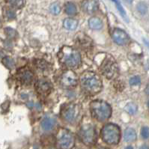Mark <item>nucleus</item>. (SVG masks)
<instances>
[{"label": "nucleus", "mask_w": 149, "mask_h": 149, "mask_svg": "<svg viewBox=\"0 0 149 149\" xmlns=\"http://www.w3.org/2000/svg\"><path fill=\"white\" fill-rule=\"evenodd\" d=\"M91 116L98 121H105L110 118L112 109L110 106L103 100H94L90 104Z\"/></svg>", "instance_id": "7ed1b4c3"}, {"label": "nucleus", "mask_w": 149, "mask_h": 149, "mask_svg": "<svg viewBox=\"0 0 149 149\" xmlns=\"http://www.w3.org/2000/svg\"><path fill=\"white\" fill-rule=\"evenodd\" d=\"M141 136H142V138L145 139H148L149 130L148 127H143L142 128V130H141Z\"/></svg>", "instance_id": "bb28decb"}, {"label": "nucleus", "mask_w": 149, "mask_h": 149, "mask_svg": "<svg viewBox=\"0 0 149 149\" xmlns=\"http://www.w3.org/2000/svg\"><path fill=\"white\" fill-rule=\"evenodd\" d=\"M79 82L78 76L72 70H67L61 74L59 83L61 87L65 88H72L77 86Z\"/></svg>", "instance_id": "6e6552de"}, {"label": "nucleus", "mask_w": 149, "mask_h": 149, "mask_svg": "<svg viewBox=\"0 0 149 149\" xmlns=\"http://www.w3.org/2000/svg\"><path fill=\"white\" fill-rule=\"evenodd\" d=\"M3 15L5 18L8 20L14 19L16 17V13L10 7H5L3 8Z\"/></svg>", "instance_id": "6ab92c4d"}, {"label": "nucleus", "mask_w": 149, "mask_h": 149, "mask_svg": "<svg viewBox=\"0 0 149 149\" xmlns=\"http://www.w3.org/2000/svg\"><path fill=\"white\" fill-rule=\"evenodd\" d=\"M79 114V107L76 104H69L61 110V116L69 123L74 122Z\"/></svg>", "instance_id": "1a4fd4ad"}, {"label": "nucleus", "mask_w": 149, "mask_h": 149, "mask_svg": "<svg viewBox=\"0 0 149 149\" xmlns=\"http://www.w3.org/2000/svg\"><path fill=\"white\" fill-rule=\"evenodd\" d=\"M64 27L68 30H75L77 28L78 21L77 19H72V18H68L64 20Z\"/></svg>", "instance_id": "f3484780"}, {"label": "nucleus", "mask_w": 149, "mask_h": 149, "mask_svg": "<svg viewBox=\"0 0 149 149\" xmlns=\"http://www.w3.org/2000/svg\"><path fill=\"white\" fill-rule=\"evenodd\" d=\"M75 144V139L70 130L61 128L56 136V146L58 149H72Z\"/></svg>", "instance_id": "39448f33"}, {"label": "nucleus", "mask_w": 149, "mask_h": 149, "mask_svg": "<svg viewBox=\"0 0 149 149\" xmlns=\"http://www.w3.org/2000/svg\"><path fill=\"white\" fill-rule=\"evenodd\" d=\"M129 83H130V86H137V85H139L141 83L140 77H138V76H134V77L130 78Z\"/></svg>", "instance_id": "393cba45"}, {"label": "nucleus", "mask_w": 149, "mask_h": 149, "mask_svg": "<svg viewBox=\"0 0 149 149\" xmlns=\"http://www.w3.org/2000/svg\"><path fill=\"white\" fill-rule=\"evenodd\" d=\"M125 109H126V111L128 112V113H129V114L134 115L136 112H137V107L134 104H132V103H130V104H129L127 105Z\"/></svg>", "instance_id": "5701e85b"}, {"label": "nucleus", "mask_w": 149, "mask_h": 149, "mask_svg": "<svg viewBox=\"0 0 149 149\" xmlns=\"http://www.w3.org/2000/svg\"><path fill=\"white\" fill-rule=\"evenodd\" d=\"M82 8L87 14H93L97 10V3L95 0H85L82 4Z\"/></svg>", "instance_id": "ddd939ff"}, {"label": "nucleus", "mask_w": 149, "mask_h": 149, "mask_svg": "<svg viewBox=\"0 0 149 149\" xmlns=\"http://www.w3.org/2000/svg\"><path fill=\"white\" fill-rule=\"evenodd\" d=\"M137 9L141 14H146L147 12V6L145 2H139L137 6Z\"/></svg>", "instance_id": "b1692460"}, {"label": "nucleus", "mask_w": 149, "mask_h": 149, "mask_svg": "<svg viewBox=\"0 0 149 149\" xmlns=\"http://www.w3.org/2000/svg\"><path fill=\"white\" fill-rule=\"evenodd\" d=\"M79 137L80 140L87 146L94 145L97 139L95 126L88 121L83 122L79 130Z\"/></svg>", "instance_id": "423d86ee"}, {"label": "nucleus", "mask_w": 149, "mask_h": 149, "mask_svg": "<svg viewBox=\"0 0 149 149\" xmlns=\"http://www.w3.org/2000/svg\"><path fill=\"white\" fill-rule=\"evenodd\" d=\"M60 63L69 69H76L81 65V56L79 51L69 46H64L58 53Z\"/></svg>", "instance_id": "f03ea898"}, {"label": "nucleus", "mask_w": 149, "mask_h": 149, "mask_svg": "<svg viewBox=\"0 0 149 149\" xmlns=\"http://www.w3.org/2000/svg\"><path fill=\"white\" fill-rule=\"evenodd\" d=\"M100 72L106 78L112 79L118 75V68L115 59L111 56H107L105 58L101 66H100Z\"/></svg>", "instance_id": "0eeeda50"}, {"label": "nucleus", "mask_w": 149, "mask_h": 149, "mask_svg": "<svg viewBox=\"0 0 149 149\" xmlns=\"http://www.w3.org/2000/svg\"><path fill=\"white\" fill-rule=\"evenodd\" d=\"M101 137L106 143L117 145L121 139V130L115 124H107L101 130Z\"/></svg>", "instance_id": "20e7f679"}, {"label": "nucleus", "mask_w": 149, "mask_h": 149, "mask_svg": "<svg viewBox=\"0 0 149 149\" xmlns=\"http://www.w3.org/2000/svg\"><path fill=\"white\" fill-rule=\"evenodd\" d=\"M82 91L88 95H95L99 93L103 88V83L98 75L94 72L86 71L79 78Z\"/></svg>", "instance_id": "f257e3e1"}, {"label": "nucleus", "mask_w": 149, "mask_h": 149, "mask_svg": "<svg viewBox=\"0 0 149 149\" xmlns=\"http://www.w3.org/2000/svg\"><path fill=\"white\" fill-rule=\"evenodd\" d=\"M140 149H148V146L147 145H143V146L140 148Z\"/></svg>", "instance_id": "cd10ccee"}, {"label": "nucleus", "mask_w": 149, "mask_h": 149, "mask_svg": "<svg viewBox=\"0 0 149 149\" xmlns=\"http://www.w3.org/2000/svg\"><path fill=\"white\" fill-rule=\"evenodd\" d=\"M124 139L125 142H133L136 139V133L133 128H127L124 133Z\"/></svg>", "instance_id": "2eb2a0df"}, {"label": "nucleus", "mask_w": 149, "mask_h": 149, "mask_svg": "<svg viewBox=\"0 0 149 149\" xmlns=\"http://www.w3.org/2000/svg\"><path fill=\"white\" fill-rule=\"evenodd\" d=\"M125 149H133V147H132V146H127V147L125 148Z\"/></svg>", "instance_id": "c756f323"}, {"label": "nucleus", "mask_w": 149, "mask_h": 149, "mask_svg": "<svg viewBox=\"0 0 149 149\" xmlns=\"http://www.w3.org/2000/svg\"><path fill=\"white\" fill-rule=\"evenodd\" d=\"M112 1L116 5V8H117V9L118 10V11H119L120 14L122 16V17L125 19V21L128 22L127 16L125 9H124V8H123L122 6H121L120 0H112Z\"/></svg>", "instance_id": "aec40b11"}, {"label": "nucleus", "mask_w": 149, "mask_h": 149, "mask_svg": "<svg viewBox=\"0 0 149 149\" xmlns=\"http://www.w3.org/2000/svg\"><path fill=\"white\" fill-rule=\"evenodd\" d=\"M125 2H128V3H131L132 2H133V0H125Z\"/></svg>", "instance_id": "c85d7f7f"}, {"label": "nucleus", "mask_w": 149, "mask_h": 149, "mask_svg": "<svg viewBox=\"0 0 149 149\" xmlns=\"http://www.w3.org/2000/svg\"><path fill=\"white\" fill-rule=\"evenodd\" d=\"M56 125V120L52 117H47L44 118L40 123V126L42 129L45 131H49V130H53Z\"/></svg>", "instance_id": "4468645a"}, {"label": "nucleus", "mask_w": 149, "mask_h": 149, "mask_svg": "<svg viewBox=\"0 0 149 149\" xmlns=\"http://www.w3.org/2000/svg\"><path fill=\"white\" fill-rule=\"evenodd\" d=\"M17 77L19 82L23 86H29L32 83L34 79V74L29 68H22L18 70Z\"/></svg>", "instance_id": "9b49d317"}, {"label": "nucleus", "mask_w": 149, "mask_h": 149, "mask_svg": "<svg viewBox=\"0 0 149 149\" xmlns=\"http://www.w3.org/2000/svg\"><path fill=\"white\" fill-rule=\"evenodd\" d=\"M3 63L4 65H6L8 68H13L14 67V61L10 58H6L3 59Z\"/></svg>", "instance_id": "a878e982"}, {"label": "nucleus", "mask_w": 149, "mask_h": 149, "mask_svg": "<svg viewBox=\"0 0 149 149\" xmlns=\"http://www.w3.org/2000/svg\"><path fill=\"white\" fill-rule=\"evenodd\" d=\"M100 149H108V148H100Z\"/></svg>", "instance_id": "7c9ffc66"}, {"label": "nucleus", "mask_w": 149, "mask_h": 149, "mask_svg": "<svg viewBox=\"0 0 149 149\" xmlns=\"http://www.w3.org/2000/svg\"><path fill=\"white\" fill-rule=\"evenodd\" d=\"M65 13L69 16H74L77 13V6L73 2H68V3L65 4Z\"/></svg>", "instance_id": "a211bd4d"}, {"label": "nucleus", "mask_w": 149, "mask_h": 149, "mask_svg": "<svg viewBox=\"0 0 149 149\" xmlns=\"http://www.w3.org/2000/svg\"><path fill=\"white\" fill-rule=\"evenodd\" d=\"M6 1L12 7L16 8H21L25 5V0H6Z\"/></svg>", "instance_id": "412c9836"}, {"label": "nucleus", "mask_w": 149, "mask_h": 149, "mask_svg": "<svg viewBox=\"0 0 149 149\" xmlns=\"http://www.w3.org/2000/svg\"><path fill=\"white\" fill-rule=\"evenodd\" d=\"M112 38L115 42L118 45L124 46L128 44L130 38L127 34L122 29H115L112 33Z\"/></svg>", "instance_id": "f8f14e48"}, {"label": "nucleus", "mask_w": 149, "mask_h": 149, "mask_svg": "<svg viewBox=\"0 0 149 149\" xmlns=\"http://www.w3.org/2000/svg\"><path fill=\"white\" fill-rule=\"evenodd\" d=\"M88 25H89L90 28L95 30L100 29L103 27V23H102L101 19L96 17L90 18L88 20Z\"/></svg>", "instance_id": "dca6fc26"}, {"label": "nucleus", "mask_w": 149, "mask_h": 149, "mask_svg": "<svg viewBox=\"0 0 149 149\" xmlns=\"http://www.w3.org/2000/svg\"><path fill=\"white\" fill-rule=\"evenodd\" d=\"M49 10H50V12L53 14L58 15L61 12V7H60L59 4L57 3V2H55V3H53L51 5L50 7H49Z\"/></svg>", "instance_id": "4be33fe9"}, {"label": "nucleus", "mask_w": 149, "mask_h": 149, "mask_svg": "<svg viewBox=\"0 0 149 149\" xmlns=\"http://www.w3.org/2000/svg\"><path fill=\"white\" fill-rule=\"evenodd\" d=\"M36 92L41 97H47L53 88V84L47 78L40 79L35 83Z\"/></svg>", "instance_id": "9d476101"}]
</instances>
